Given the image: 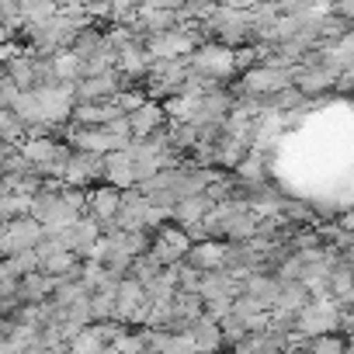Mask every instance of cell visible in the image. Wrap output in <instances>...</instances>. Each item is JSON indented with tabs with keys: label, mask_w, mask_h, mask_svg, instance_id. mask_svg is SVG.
<instances>
[{
	"label": "cell",
	"mask_w": 354,
	"mask_h": 354,
	"mask_svg": "<svg viewBox=\"0 0 354 354\" xmlns=\"http://www.w3.org/2000/svg\"><path fill=\"white\" fill-rule=\"evenodd\" d=\"M35 101H39V122H56V125H66L70 122V111H73V97H70V87H49V91H35Z\"/></svg>",
	"instance_id": "obj_10"
},
{
	"label": "cell",
	"mask_w": 354,
	"mask_h": 354,
	"mask_svg": "<svg viewBox=\"0 0 354 354\" xmlns=\"http://www.w3.org/2000/svg\"><path fill=\"white\" fill-rule=\"evenodd\" d=\"M4 271L11 278H25L32 271H39V257L35 250H18V254H4Z\"/></svg>",
	"instance_id": "obj_20"
},
{
	"label": "cell",
	"mask_w": 354,
	"mask_h": 354,
	"mask_svg": "<svg viewBox=\"0 0 354 354\" xmlns=\"http://www.w3.org/2000/svg\"><path fill=\"white\" fill-rule=\"evenodd\" d=\"M146 309H149V302H146L142 285L132 281V278H122L118 288H115V313H111V319H118L125 326H136V323L146 319Z\"/></svg>",
	"instance_id": "obj_5"
},
{
	"label": "cell",
	"mask_w": 354,
	"mask_h": 354,
	"mask_svg": "<svg viewBox=\"0 0 354 354\" xmlns=\"http://www.w3.org/2000/svg\"><path fill=\"white\" fill-rule=\"evenodd\" d=\"M84 4H87V0H84Z\"/></svg>",
	"instance_id": "obj_24"
},
{
	"label": "cell",
	"mask_w": 354,
	"mask_h": 354,
	"mask_svg": "<svg viewBox=\"0 0 354 354\" xmlns=\"http://www.w3.org/2000/svg\"><path fill=\"white\" fill-rule=\"evenodd\" d=\"M56 11H59L56 0H21V4H18L21 28H28V25H42V21H49Z\"/></svg>",
	"instance_id": "obj_18"
},
{
	"label": "cell",
	"mask_w": 354,
	"mask_h": 354,
	"mask_svg": "<svg viewBox=\"0 0 354 354\" xmlns=\"http://www.w3.org/2000/svg\"><path fill=\"white\" fill-rule=\"evenodd\" d=\"M28 216L42 230H63V226H70V223H77L84 216V192L56 185V181H42L39 192L32 195Z\"/></svg>",
	"instance_id": "obj_1"
},
{
	"label": "cell",
	"mask_w": 354,
	"mask_h": 354,
	"mask_svg": "<svg viewBox=\"0 0 354 354\" xmlns=\"http://www.w3.org/2000/svg\"><path fill=\"white\" fill-rule=\"evenodd\" d=\"M125 125H129V132H132V139H139V136H149V132H156V129H163L167 125V115H163V108H160V101H153V97H146L139 108H132L129 115H125Z\"/></svg>",
	"instance_id": "obj_12"
},
{
	"label": "cell",
	"mask_w": 354,
	"mask_h": 354,
	"mask_svg": "<svg viewBox=\"0 0 354 354\" xmlns=\"http://www.w3.org/2000/svg\"><path fill=\"white\" fill-rule=\"evenodd\" d=\"M53 70H56L59 84L73 87V84L84 77V59H77L70 49H59V53H53Z\"/></svg>",
	"instance_id": "obj_19"
},
{
	"label": "cell",
	"mask_w": 354,
	"mask_h": 354,
	"mask_svg": "<svg viewBox=\"0 0 354 354\" xmlns=\"http://www.w3.org/2000/svg\"><path fill=\"white\" fill-rule=\"evenodd\" d=\"M261 354H278V351H261Z\"/></svg>",
	"instance_id": "obj_23"
},
{
	"label": "cell",
	"mask_w": 354,
	"mask_h": 354,
	"mask_svg": "<svg viewBox=\"0 0 354 354\" xmlns=\"http://www.w3.org/2000/svg\"><path fill=\"white\" fill-rule=\"evenodd\" d=\"M125 87L129 84L118 70H104V73H94V77H80L70 87V97H73V104H97V101H111Z\"/></svg>",
	"instance_id": "obj_4"
},
{
	"label": "cell",
	"mask_w": 354,
	"mask_h": 354,
	"mask_svg": "<svg viewBox=\"0 0 354 354\" xmlns=\"http://www.w3.org/2000/svg\"><path fill=\"white\" fill-rule=\"evenodd\" d=\"M223 254H226V240H198L188 247L185 264L195 271H216L223 264Z\"/></svg>",
	"instance_id": "obj_13"
},
{
	"label": "cell",
	"mask_w": 354,
	"mask_h": 354,
	"mask_svg": "<svg viewBox=\"0 0 354 354\" xmlns=\"http://www.w3.org/2000/svg\"><path fill=\"white\" fill-rule=\"evenodd\" d=\"M118 198H122L118 188H111V185H97V188L84 192V216H87L91 223H97V230H101L104 223L115 219V212H118Z\"/></svg>",
	"instance_id": "obj_9"
},
{
	"label": "cell",
	"mask_w": 354,
	"mask_h": 354,
	"mask_svg": "<svg viewBox=\"0 0 354 354\" xmlns=\"http://www.w3.org/2000/svg\"><path fill=\"white\" fill-rule=\"evenodd\" d=\"M104 181L118 192H129L136 181H132V156L129 149H115L104 156Z\"/></svg>",
	"instance_id": "obj_14"
},
{
	"label": "cell",
	"mask_w": 354,
	"mask_h": 354,
	"mask_svg": "<svg viewBox=\"0 0 354 354\" xmlns=\"http://www.w3.org/2000/svg\"><path fill=\"white\" fill-rule=\"evenodd\" d=\"M209 209H212V202H209L205 195H192V198H181V202H174V205H170V219L185 230V226L198 223Z\"/></svg>",
	"instance_id": "obj_15"
},
{
	"label": "cell",
	"mask_w": 354,
	"mask_h": 354,
	"mask_svg": "<svg viewBox=\"0 0 354 354\" xmlns=\"http://www.w3.org/2000/svg\"><path fill=\"white\" fill-rule=\"evenodd\" d=\"M285 87H292V70L268 66V63H257V66L243 70V77H240L243 94H274V91H285Z\"/></svg>",
	"instance_id": "obj_6"
},
{
	"label": "cell",
	"mask_w": 354,
	"mask_h": 354,
	"mask_svg": "<svg viewBox=\"0 0 354 354\" xmlns=\"http://www.w3.org/2000/svg\"><path fill=\"white\" fill-rule=\"evenodd\" d=\"M188 247H192V240H188V233H185L181 226H160V230H153L149 254H153L163 268H170V264H177V261H185Z\"/></svg>",
	"instance_id": "obj_7"
},
{
	"label": "cell",
	"mask_w": 354,
	"mask_h": 354,
	"mask_svg": "<svg viewBox=\"0 0 354 354\" xmlns=\"http://www.w3.org/2000/svg\"><path fill=\"white\" fill-rule=\"evenodd\" d=\"M306 340H309V354H347V337L340 333H319Z\"/></svg>",
	"instance_id": "obj_22"
},
{
	"label": "cell",
	"mask_w": 354,
	"mask_h": 354,
	"mask_svg": "<svg viewBox=\"0 0 354 354\" xmlns=\"http://www.w3.org/2000/svg\"><path fill=\"white\" fill-rule=\"evenodd\" d=\"M188 337H192V347L195 351H209V354H219V347H223V333H219V323L216 319H209V316H202L192 330H188Z\"/></svg>",
	"instance_id": "obj_16"
},
{
	"label": "cell",
	"mask_w": 354,
	"mask_h": 354,
	"mask_svg": "<svg viewBox=\"0 0 354 354\" xmlns=\"http://www.w3.org/2000/svg\"><path fill=\"white\" fill-rule=\"evenodd\" d=\"M160 271H163V264H160L149 250H146V254H139V257H132V264H129V278H132V281H139V285L153 281Z\"/></svg>",
	"instance_id": "obj_21"
},
{
	"label": "cell",
	"mask_w": 354,
	"mask_h": 354,
	"mask_svg": "<svg viewBox=\"0 0 354 354\" xmlns=\"http://www.w3.org/2000/svg\"><path fill=\"white\" fill-rule=\"evenodd\" d=\"M56 236H59L63 250H70L73 257L87 261V257H91V250H94V243H97V236H101V230H97V223H91L87 216H80L77 223H70V226L56 230Z\"/></svg>",
	"instance_id": "obj_8"
},
{
	"label": "cell",
	"mask_w": 354,
	"mask_h": 354,
	"mask_svg": "<svg viewBox=\"0 0 354 354\" xmlns=\"http://www.w3.org/2000/svg\"><path fill=\"white\" fill-rule=\"evenodd\" d=\"M42 226L32 219V216H21V219H11L4 223V254H18V250H35L39 240H42Z\"/></svg>",
	"instance_id": "obj_11"
},
{
	"label": "cell",
	"mask_w": 354,
	"mask_h": 354,
	"mask_svg": "<svg viewBox=\"0 0 354 354\" xmlns=\"http://www.w3.org/2000/svg\"><path fill=\"white\" fill-rule=\"evenodd\" d=\"M188 63H192V73L205 77V80L216 84V87H223V84L236 73V66H233V49H230V46H216V42L195 46V49L188 53Z\"/></svg>",
	"instance_id": "obj_2"
},
{
	"label": "cell",
	"mask_w": 354,
	"mask_h": 354,
	"mask_svg": "<svg viewBox=\"0 0 354 354\" xmlns=\"http://www.w3.org/2000/svg\"><path fill=\"white\" fill-rule=\"evenodd\" d=\"M104 181V156L97 153H84V149H70L66 167H63V185L66 188H97Z\"/></svg>",
	"instance_id": "obj_3"
},
{
	"label": "cell",
	"mask_w": 354,
	"mask_h": 354,
	"mask_svg": "<svg viewBox=\"0 0 354 354\" xmlns=\"http://www.w3.org/2000/svg\"><path fill=\"white\" fill-rule=\"evenodd\" d=\"M309 288L302 281H278V292H274V306L271 309H285V313H299L306 302H309Z\"/></svg>",
	"instance_id": "obj_17"
}]
</instances>
